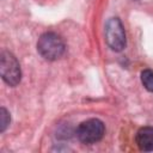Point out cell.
I'll use <instances>...</instances> for the list:
<instances>
[{"mask_svg":"<svg viewBox=\"0 0 153 153\" xmlns=\"http://www.w3.org/2000/svg\"><path fill=\"white\" fill-rule=\"evenodd\" d=\"M105 133L104 123L98 118H90L81 122L76 129L78 139L85 145L98 142Z\"/></svg>","mask_w":153,"mask_h":153,"instance_id":"obj_3","label":"cell"},{"mask_svg":"<svg viewBox=\"0 0 153 153\" xmlns=\"http://www.w3.org/2000/svg\"><path fill=\"white\" fill-rule=\"evenodd\" d=\"M10 114L5 108L0 109V131H5V129L7 128V126L10 124Z\"/></svg>","mask_w":153,"mask_h":153,"instance_id":"obj_7","label":"cell"},{"mask_svg":"<svg viewBox=\"0 0 153 153\" xmlns=\"http://www.w3.org/2000/svg\"><path fill=\"white\" fill-rule=\"evenodd\" d=\"M105 41L108 45L115 51H121L126 47V32L118 18H110L106 22Z\"/></svg>","mask_w":153,"mask_h":153,"instance_id":"obj_4","label":"cell"},{"mask_svg":"<svg viewBox=\"0 0 153 153\" xmlns=\"http://www.w3.org/2000/svg\"><path fill=\"white\" fill-rule=\"evenodd\" d=\"M136 145L141 151H153V127H142L136 133Z\"/></svg>","mask_w":153,"mask_h":153,"instance_id":"obj_5","label":"cell"},{"mask_svg":"<svg viewBox=\"0 0 153 153\" xmlns=\"http://www.w3.org/2000/svg\"><path fill=\"white\" fill-rule=\"evenodd\" d=\"M141 82L145 86L146 90L149 92H153V71L152 69H145L141 73Z\"/></svg>","mask_w":153,"mask_h":153,"instance_id":"obj_6","label":"cell"},{"mask_svg":"<svg viewBox=\"0 0 153 153\" xmlns=\"http://www.w3.org/2000/svg\"><path fill=\"white\" fill-rule=\"evenodd\" d=\"M0 73L2 80L10 86H17L22 79L20 66L13 54L1 51L0 55Z\"/></svg>","mask_w":153,"mask_h":153,"instance_id":"obj_2","label":"cell"},{"mask_svg":"<svg viewBox=\"0 0 153 153\" xmlns=\"http://www.w3.org/2000/svg\"><path fill=\"white\" fill-rule=\"evenodd\" d=\"M37 51L43 59L55 61L63 55L65 43L59 35L54 32H45L38 38Z\"/></svg>","mask_w":153,"mask_h":153,"instance_id":"obj_1","label":"cell"}]
</instances>
